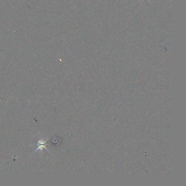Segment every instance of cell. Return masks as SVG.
<instances>
[{"mask_svg":"<svg viewBox=\"0 0 186 186\" xmlns=\"http://www.w3.org/2000/svg\"><path fill=\"white\" fill-rule=\"evenodd\" d=\"M46 140H39L38 142V144H37L38 147L36 151H35V152H37V151L39 150H42L43 149V148H45V149L47 150L48 152H49V151H48V150L46 147Z\"/></svg>","mask_w":186,"mask_h":186,"instance_id":"obj_1","label":"cell"}]
</instances>
